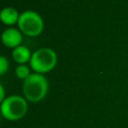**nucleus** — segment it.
<instances>
[{
  "label": "nucleus",
  "instance_id": "nucleus-2",
  "mask_svg": "<svg viewBox=\"0 0 128 128\" xmlns=\"http://www.w3.org/2000/svg\"><path fill=\"white\" fill-rule=\"evenodd\" d=\"M28 101L24 96L10 95L1 102L0 111L4 119L8 121H18L24 118L28 111Z\"/></svg>",
  "mask_w": 128,
  "mask_h": 128
},
{
  "label": "nucleus",
  "instance_id": "nucleus-4",
  "mask_svg": "<svg viewBox=\"0 0 128 128\" xmlns=\"http://www.w3.org/2000/svg\"><path fill=\"white\" fill-rule=\"evenodd\" d=\"M17 24L22 34L30 37L40 35L44 28L42 17L37 12L31 10H27L21 13Z\"/></svg>",
  "mask_w": 128,
  "mask_h": 128
},
{
  "label": "nucleus",
  "instance_id": "nucleus-3",
  "mask_svg": "<svg viewBox=\"0 0 128 128\" xmlns=\"http://www.w3.org/2000/svg\"><path fill=\"white\" fill-rule=\"evenodd\" d=\"M29 63L30 67L35 73L45 74L53 70L56 66L57 54L53 49L43 47L32 53Z\"/></svg>",
  "mask_w": 128,
  "mask_h": 128
},
{
  "label": "nucleus",
  "instance_id": "nucleus-10",
  "mask_svg": "<svg viewBox=\"0 0 128 128\" xmlns=\"http://www.w3.org/2000/svg\"><path fill=\"white\" fill-rule=\"evenodd\" d=\"M6 99L5 97V90H4V87L3 85H0V102L4 101Z\"/></svg>",
  "mask_w": 128,
  "mask_h": 128
},
{
  "label": "nucleus",
  "instance_id": "nucleus-1",
  "mask_svg": "<svg viewBox=\"0 0 128 128\" xmlns=\"http://www.w3.org/2000/svg\"><path fill=\"white\" fill-rule=\"evenodd\" d=\"M49 89L48 80L43 74L32 73L26 80L23 81L22 92L24 98L32 103H38L42 101Z\"/></svg>",
  "mask_w": 128,
  "mask_h": 128
},
{
  "label": "nucleus",
  "instance_id": "nucleus-9",
  "mask_svg": "<svg viewBox=\"0 0 128 128\" xmlns=\"http://www.w3.org/2000/svg\"><path fill=\"white\" fill-rule=\"evenodd\" d=\"M8 67H9V62H8V60L6 59L5 56H1V57H0V74H1V75H4V74L6 73Z\"/></svg>",
  "mask_w": 128,
  "mask_h": 128
},
{
  "label": "nucleus",
  "instance_id": "nucleus-7",
  "mask_svg": "<svg viewBox=\"0 0 128 128\" xmlns=\"http://www.w3.org/2000/svg\"><path fill=\"white\" fill-rule=\"evenodd\" d=\"M31 56H32L31 51L25 46L20 45V46L14 48L13 51H12V57H13L14 61H16L19 65L30 62Z\"/></svg>",
  "mask_w": 128,
  "mask_h": 128
},
{
  "label": "nucleus",
  "instance_id": "nucleus-5",
  "mask_svg": "<svg viewBox=\"0 0 128 128\" xmlns=\"http://www.w3.org/2000/svg\"><path fill=\"white\" fill-rule=\"evenodd\" d=\"M22 32L15 28H8L2 33V42L8 48H16L22 42Z\"/></svg>",
  "mask_w": 128,
  "mask_h": 128
},
{
  "label": "nucleus",
  "instance_id": "nucleus-8",
  "mask_svg": "<svg viewBox=\"0 0 128 128\" xmlns=\"http://www.w3.org/2000/svg\"><path fill=\"white\" fill-rule=\"evenodd\" d=\"M31 74H32V73L30 72L29 67L26 66L25 64H20V65H18V66L16 67V69H15V75H16L19 79H21V80H23V81L26 80Z\"/></svg>",
  "mask_w": 128,
  "mask_h": 128
},
{
  "label": "nucleus",
  "instance_id": "nucleus-6",
  "mask_svg": "<svg viewBox=\"0 0 128 128\" xmlns=\"http://www.w3.org/2000/svg\"><path fill=\"white\" fill-rule=\"evenodd\" d=\"M20 14L18 11L13 7H5L2 9L0 13L1 21L5 25H13L15 23H18Z\"/></svg>",
  "mask_w": 128,
  "mask_h": 128
}]
</instances>
